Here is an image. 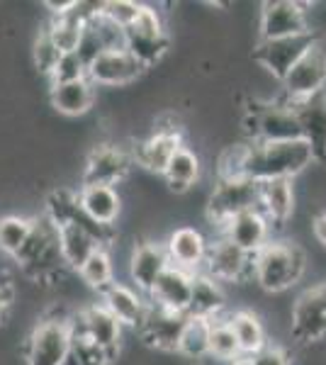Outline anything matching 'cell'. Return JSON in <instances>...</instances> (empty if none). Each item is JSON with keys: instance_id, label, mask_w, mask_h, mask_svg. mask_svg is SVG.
I'll use <instances>...</instances> for the list:
<instances>
[{"instance_id": "1", "label": "cell", "mask_w": 326, "mask_h": 365, "mask_svg": "<svg viewBox=\"0 0 326 365\" xmlns=\"http://www.w3.org/2000/svg\"><path fill=\"white\" fill-rule=\"evenodd\" d=\"M314 163L312 146L305 139L295 141H248V156L244 166V178L256 182L265 180H292L307 166Z\"/></svg>"}, {"instance_id": "2", "label": "cell", "mask_w": 326, "mask_h": 365, "mask_svg": "<svg viewBox=\"0 0 326 365\" xmlns=\"http://www.w3.org/2000/svg\"><path fill=\"white\" fill-rule=\"evenodd\" d=\"M307 270V253L292 241L270 239L253 256V282L265 292H285L297 285Z\"/></svg>"}, {"instance_id": "3", "label": "cell", "mask_w": 326, "mask_h": 365, "mask_svg": "<svg viewBox=\"0 0 326 365\" xmlns=\"http://www.w3.org/2000/svg\"><path fill=\"white\" fill-rule=\"evenodd\" d=\"M13 261L17 263V268L34 282H51L63 275L66 263H63V258H61L58 232L44 215L34 217L32 234H29L27 244L22 246Z\"/></svg>"}, {"instance_id": "4", "label": "cell", "mask_w": 326, "mask_h": 365, "mask_svg": "<svg viewBox=\"0 0 326 365\" xmlns=\"http://www.w3.org/2000/svg\"><path fill=\"white\" fill-rule=\"evenodd\" d=\"M73 327L66 314H46L34 324L25 344L27 365H68Z\"/></svg>"}, {"instance_id": "5", "label": "cell", "mask_w": 326, "mask_h": 365, "mask_svg": "<svg viewBox=\"0 0 326 365\" xmlns=\"http://www.w3.org/2000/svg\"><path fill=\"white\" fill-rule=\"evenodd\" d=\"M246 129L251 141H263V144L302 139L300 122L285 98L251 100L246 108Z\"/></svg>"}, {"instance_id": "6", "label": "cell", "mask_w": 326, "mask_h": 365, "mask_svg": "<svg viewBox=\"0 0 326 365\" xmlns=\"http://www.w3.org/2000/svg\"><path fill=\"white\" fill-rule=\"evenodd\" d=\"M260 182L251 178H217V185L207 205V220L210 225L222 229L229 220L248 210H258Z\"/></svg>"}, {"instance_id": "7", "label": "cell", "mask_w": 326, "mask_h": 365, "mask_svg": "<svg viewBox=\"0 0 326 365\" xmlns=\"http://www.w3.org/2000/svg\"><path fill=\"white\" fill-rule=\"evenodd\" d=\"M124 34H127V51H132L146 68L153 66L156 61H161L165 49L170 46L163 17L153 5L141 3L139 15L134 17L132 25L124 29Z\"/></svg>"}, {"instance_id": "8", "label": "cell", "mask_w": 326, "mask_h": 365, "mask_svg": "<svg viewBox=\"0 0 326 365\" xmlns=\"http://www.w3.org/2000/svg\"><path fill=\"white\" fill-rule=\"evenodd\" d=\"M314 44H319V34L314 32V29L307 34H295V37L258 39V44L253 46V58L282 83L295 63H297Z\"/></svg>"}, {"instance_id": "9", "label": "cell", "mask_w": 326, "mask_h": 365, "mask_svg": "<svg viewBox=\"0 0 326 365\" xmlns=\"http://www.w3.org/2000/svg\"><path fill=\"white\" fill-rule=\"evenodd\" d=\"M292 339L297 344L326 341V280L307 287L292 304Z\"/></svg>"}, {"instance_id": "10", "label": "cell", "mask_w": 326, "mask_h": 365, "mask_svg": "<svg viewBox=\"0 0 326 365\" xmlns=\"http://www.w3.org/2000/svg\"><path fill=\"white\" fill-rule=\"evenodd\" d=\"M134 168L132 149L120 144H98L91 149L86 158V168H83L81 185H110L115 187L129 175Z\"/></svg>"}, {"instance_id": "11", "label": "cell", "mask_w": 326, "mask_h": 365, "mask_svg": "<svg viewBox=\"0 0 326 365\" xmlns=\"http://www.w3.org/2000/svg\"><path fill=\"white\" fill-rule=\"evenodd\" d=\"M203 273L217 282H253V256L234 246L229 239L217 237L210 241Z\"/></svg>"}, {"instance_id": "12", "label": "cell", "mask_w": 326, "mask_h": 365, "mask_svg": "<svg viewBox=\"0 0 326 365\" xmlns=\"http://www.w3.org/2000/svg\"><path fill=\"white\" fill-rule=\"evenodd\" d=\"M324 86H326V51L322 42H319L285 76V81H282V98L287 103L312 98L317 93H324Z\"/></svg>"}, {"instance_id": "13", "label": "cell", "mask_w": 326, "mask_h": 365, "mask_svg": "<svg viewBox=\"0 0 326 365\" xmlns=\"http://www.w3.org/2000/svg\"><path fill=\"white\" fill-rule=\"evenodd\" d=\"M312 32L307 5L297 0H270L260 10V39H282Z\"/></svg>"}, {"instance_id": "14", "label": "cell", "mask_w": 326, "mask_h": 365, "mask_svg": "<svg viewBox=\"0 0 326 365\" xmlns=\"http://www.w3.org/2000/svg\"><path fill=\"white\" fill-rule=\"evenodd\" d=\"M183 129L175 125L168 127H156L146 139L136 141L132 146V158H134V166H141L151 173H161L168 161L175 156L178 149H183Z\"/></svg>"}, {"instance_id": "15", "label": "cell", "mask_w": 326, "mask_h": 365, "mask_svg": "<svg viewBox=\"0 0 326 365\" xmlns=\"http://www.w3.org/2000/svg\"><path fill=\"white\" fill-rule=\"evenodd\" d=\"M188 314L183 312H170L163 307H156V304L149 302L146 307L144 319L139 324V336L146 346L156 351H165V353H175L178 349V339H180V331L185 327Z\"/></svg>"}, {"instance_id": "16", "label": "cell", "mask_w": 326, "mask_h": 365, "mask_svg": "<svg viewBox=\"0 0 326 365\" xmlns=\"http://www.w3.org/2000/svg\"><path fill=\"white\" fill-rule=\"evenodd\" d=\"M71 324H73V329H78L81 334H86L93 344H98L110 358L117 356V351H120V339H122V324L105 309L103 302H93V304H88V307H83L78 314L71 317Z\"/></svg>"}, {"instance_id": "17", "label": "cell", "mask_w": 326, "mask_h": 365, "mask_svg": "<svg viewBox=\"0 0 326 365\" xmlns=\"http://www.w3.org/2000/svg\"><path fill=\"white\" fill-rule=\"evenodd\" d=\"M146 66L136 58L132 51L117 49V51H103L96 61L88 66V81L93 86H129L136 78L144 76Z\"/></svg>"}, {"instance_id": "18", "label": "cell", "mask_w": 326, "mask_h": 365, "mask_svg": "<svg viewBox=\"0 0 326 365\" xmlns=\"http://www.w3.org/2000/svg\"><path fill=\"white\" fill-rule=\"evenodd\" d=\"M290 108L300 122L302 139L312 146L314 161L326 163V93L292 100Z\"/></svg>"}, {"instance_id": "19", "label": "cell", "mask_w": 326, "mask_h": 365, "mask_svg": "<svg viewBox=\"0 0 326 365\" xmlns=\"http://www.w3.org/2000/svg\"><path fill=\"white\" fill-rule=\"evenodd\" d=\"M217 237L229 239L231 244L239 246L241 251L256 256V253L272 239V227L260 210H248V212L236 215L234 220H229L227 225L217 232Z\"/></svg>"}, {"instance_id": "20", "label": "cell", "mask_w": 326, "mask_h": 365, "mask_svg": "<svg viewBox=\"0 0 326 365\" xmlns=\"http://www.w3.org/2000/svg\"><path fill=\"white\" fill-rule=\"evenodd\" d=\"M170 268V258L165 251V244L158 241H141L134 246L132 258H129V275L136 287V292L149 295L151 287L156 285V280L161 278L165 270Z\"/></svg>"}, {"instance_id": "21", "label": "cell", "mask_w": 326, "mask_h": 365, "mask_svg": "<svg viewBox=\"0 0 326 365\" xmlns=\"http://www.w3.org/2000/svg\"><path fill=\"white\" fill-rule=\"evenodd\" d=\"M165 251H168L170 266L188 270V273H200L207 261L210 239L195 227H178L165 239Z\"/></svg>"}, {"instance_id": "22", "label": "cell", "mask_w": 326, "mask_h": 365, "mask_svg": "<svg viewBox=\"0 0 326 365\" xmlns=\"http://www.w3.org/2000/svg\"><path fill=\"white\" fill-rule=\"evenodd\" d=\"M190 292H193V273L170 266L161 278L156 280V285L151 287L146 299H149L151 304H156V307L188 314Z\"/></svg>"}, {"instance_id": "23", "label": "cell", "mask_w": 326, "mask_h": 365, "mask_svg": "<svg viewBox=\"0 0 326 365\" xmlns=\"http://www.w3.org/2000/svg\"><path fill=\"white\" fill-rule=\"evenodd\" d=\"M100 299H103L105 309L122 327L129 329H139V324L146 314V307H149V299L141 295V292H136L134 287L124 285V282H112L110 287H105L100 292Z\"/></svg>"}, {"instance_id": "24", "label": "cell", "mask_w": 326, "mask_h": 365, "mask_svg": "<svg viewBox=\"0 0 326 365\" xmlns=\"http://www.w3.org/2000/svg\"><path fill=\"white\" fill-rule=\"evenodd\" d=\"M81 210L91 217L93 222L103 227H112L120 217L122 210V197L117 192V187L110 185H81L76 190Z\"/></svg>"}, {"instance_id": "25", "label": "cell", "mask_w": 326, "mask_h": 365, "mask_svg": "<svg viewBox=\"0 0 326 365\" xmlns=\"http://www.w3.org/2000/svg\"><path fill=\"white\" fill-rule=\"evenodd\" d=\"M258 210L265 215L272 229H282L295 212V190L292 180H265L260 182Z\"/></svg>"}, {"instance_id": "26", "label": "cell", "mask_w": 326, "mask_h": 365, "mask_svg": "<svg viewBox=\"0 0 326 365\" xmlns=\"http://www.w3.org/2000/svg\"><path fill=\"white\" fill-rule=\"evenodd\" d=\"M49 103L58 115L81 117L93 108V103H96V86L88 78L68 81V83H51Z\"/></svg>"}, {"instance_id": "27", "label": "cell", "mask_w": 326, "mask_h": 365, "mask_svg": "<svg viewBox=\"0 0 326 365\" xmlns=\"http://www.w3.org/2000/svg\"><path fill=\"white\" fill-rule=\"evenodd\" d=\"M54 227L58 232V246H61L63 263H66V268L76 270V273H78V268L88 261V256H91L93 251L105 249L88 229H83L78 225L63 222V225H54Z\"/></svg>"}, {"instance_id": "28", "label": "cell", "mask_w": 326, "mask_h": 365, "mask_svg": "<svg viewBox=\"0 0 326 365\" xmlns=\"http://www.w3.org/2000/svg\"><path fill=\"white\" fill-rule=\"evenodd\" d=\"M227 309V295L222 290V282L210 278L207 273H193V292H190V307L188 314L205 317V319H215L222 317Z\"/></svg>"}, {"instance_id": "29", "label": "cell", "mask_w": 326, "mask_h": 365, "mask_svg": "<svg viewBox=\"0 0 326 365\" xmlns=\"http://www.w3.org/2000/svg\"><path fill=\"white\" fill-rule=\"evenodd\" d=\"M229 324L239 341L241 356H256L258 351H263L268 346V334L260 322V317L251 309H236L229 314Z\"/></svg>"}, {"instance_id": "30", "label": "cell", "mask_w": 326, "mask_h": 365, "mask_svg": "<svg viewBox=\"0 0 326 365\" xmlns=\"http://www.w3.org/2000/svg\"><path fill=\"white\" fill-rule=\"evenodd\" d=\"M210 329H212V319L188 314L180 339H178V349H175L178 356L190 358V361H205V358H210Z\"/></svg>"}, {"instance_id": "31", "label": "cell", "mask_w": 326, "mask_h": 365, "mask_svg": "<svg viewBox=\"0 0 326 365\" xmlns=\"http://www.w3.org/2000/svg\"><path fill=\"white\" fill-rule=\"evenodd\" d=\"M200 158L193 149L183 146V149L175 151V156L168 161V166L163 170L165 185L173 192H188L190 187L198 182L200 178Z\"/></svg>"}, {"instance_id": "32", "label": "cell", "mask_w": 326, "mask_h": 365, "mask_svg": "<svg viewBox=\"0 0 326 365\" xmlns=\"http://www.w3.org/2000/svg\"><path fill=\"white\" fill-rule=\"evenodd\" d=\"M239 356L241 349H239V341H236L234 329L229 324V314L215 317L210 329V358H215L219 363H231Z\"/></svg>"}, {"instance_id": "33", "label": "cell", "mask_w": 326, "mask_h": 365, "mask_svg": "<svg viewBox=\"0 0 326 365\" xmlns=\"http://www.w3.org/2000/svg\"><path fill=\"white\" fill-rule=\"evenodd\" d=\"M78 278L86 282L91 290L103 292L115 282V268H112L110 249H96L88 256V261L78 268Z\"/></svg>"}, {"instance_id": "34", "label": "cell", "mask_w": 326, "mask_h": 365, "mask_svg": "<svg viewBox=\"0 0 326 365\" xmlns=\"http://www.w3.org/2000/svg\"><path fill=\"white\" fill-rule=\"evenodd\" d=\"M34 227V217H20V215H8L0 217V253L15 258L20 253L22 246L27 244L29 234Z\"/></svg>"}, {"instance_id": "35", "label": "cell", "mask_w": 326, "mask_h": 365, "mask_svg": "<svg viewBox=\"0 0 326 365\" xmlns=\"http://www.w3.org/2000/svg\"><path fill=\"white\" fill-rule=\"evenodd\" d=\"M71 327H73V324H71ZM110 361L112 358L100 349L98 344H93L86 334H81L78 329H73L68 365H110Z\"/></svg>"}, {"instance_id": "36", "label": "cell", "mask_w": 326, "mask_h": 365, "mask_svg": "<svg viewBox=\"0 0 326 365\" xmlns=\"http://www.w3.org/2000/svg\"><path fill=\"white\" fill-rule=\"evenodd\" d=\"M32 58H34V66L39 68V73H44V76H51V71L56 68L58 58H61V51L56 49V44L51 42V37L46 34L44 27L39 29L37 39H34Z\"/></svg>"}, {"instance_id": "37", "label": "cell", "mask_w": 326, "mask_h": 365, "mask_svg": "<svg viewBox=\"0 0 326 365\" xmlns=\"http://www.w3.org/2000/svg\"><path fill=\"white\" fill-rule=\"evenodd\" d=\"M51 83H68V81H81V78H88V66L86 61L71 51V54H61L58 58L56 68L51 71Z\"/></svg>"}, {"instance_id": "38", "label": "cell", "mask_w": 326, "mask_h": 365, "mask_svg": "<svg viewBox=\"0 0 326 365\" xmlns=\"http://www.w3.org/2000/svg\"><path fill=\"white\" fill-rule=\"evenodd\" d=\"M139 8L141 3H134V0H105V3H100L103 15H108L112 22H117L124 29L134 22V17L139 15Z\"/></svg>"}, {"instance_id": "39", "label": "cell", "mask_w": 326, "mask_h": 365, "mask_svg": "<svg viewBox=\"0 0 326 365\" xmlns=\"http://www.w3.org/2000/svg\"><path fill=\"white\" fill-rule=\"evenodd\" d=\"M253 365H290V356L280 346L268 344L263 351H258L256 356H251Z\"/></svg>"}, {"instance_id": "40", "label": "cell", "mask_w": 326, "mask_h": 365, "mask_svg": "<svg viewBox=\"0 0 326 365\" xmlns=\"http://www.w3.org/2000/svg\"><path fill=\"white\" fill-rule=\"evenodd\" d=\"M13 302H15V287L10 280L0 282V324L8 319L10 309H13Z\"/></svg>"}, {"instance_id": "41", "label": "cell", "mask_w": 326, "mask_h": 365, "mask_svg": "<svg viewBox=\"0 0 326 365\" xmlns=\"http://www.w3.org/2000/svg\"><path fill=\"white\" fill-rule=\"evenodd\" d=\"M81 0H66V3H56V0H46L44 8L49 10L51 17H61V15H68L71 10H76V5H78Z\"/></svg>"}, {"instance_id": "42", "label": "cell", "mask_w": 326, "mask_h": 365, "mask_svg": "<svg viewBox=\"0 0 326 365\" xmlns=\"http://www.w3.org/2000/svg\"><path fill=\"white\" fill-rule=\"evenodd\" d=\"M312 232H314V237H317L319 244L326 249V215H317L312 220Z\"/></svg>"}, {"instance_id": "43", "label": "cell", "mask_w": 326, "mask_h": 365, "mask_svg": "<svg viewBox=\"0 0 326 365\" xmlns=\"http://www.w3.org/2000/svg\"><path fill=\"white\" fill-rule=\"evenodd\" d=\"M227 365H253V361H251V356H239L236 361H231Z\"/></svg>"}, {"instance_id": "44", "label": "cell", "mask_w": 326, "mask_h": 365, "mask_svg": "<svg viewBox=\"0 0 326 365\" xmlns=\"http://www.w3.org/2000/svg\"><path fill=\"white\" fill-rule=\"evenodd\" d=\"M5 280H10L8 278V270L3 268V263H0V282H5Z\"/></svg>"}]
</instances>
